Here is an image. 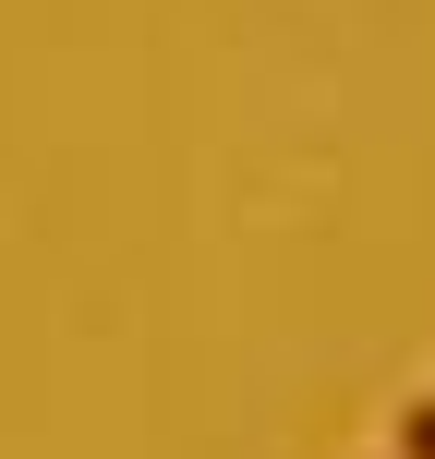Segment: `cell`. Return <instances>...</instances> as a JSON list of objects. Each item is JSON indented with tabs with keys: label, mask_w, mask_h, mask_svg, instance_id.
Listing matches in <instances>:
<instances>
[{
	"label": "cell",
	"mask_w": 435,
	"mask_h": 459,
	"mask_svg": "<svg viewBox=\"0 0 435 459\" xmlns=\"http://www.w3.org/2000/svg\"><path fill=\"white\" fill-rule=\"evenodd\" d=\"M399 459H435V399H412V411H399Z\"/></svg>",
	"instance_id": "cell-1"
}]
</instances>
